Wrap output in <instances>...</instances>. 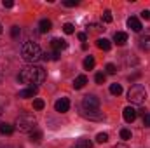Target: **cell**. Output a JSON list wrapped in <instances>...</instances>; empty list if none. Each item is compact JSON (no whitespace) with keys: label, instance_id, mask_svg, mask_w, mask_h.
I'll use <instances>...</instances> for the list:
<instances>
[{"label":"cell","instance_id":"ac0fdd59","mask_svg":"<svg viewBox=\"0 0 150 148\" xmlns=\"http://www.w3.org/2000/svg\"><path fill=\"white\" fill-rule=\"evenodd\" d=\"M75 148H93V143L86 138H80L77 143H75Z\"/></svg>","mask_w":150,"mask_h":148},{"label":"cell","instance_id":"74e56055","mask_svg":"<svg viewBox=\"0 0 150 148\" xmlns=\"http://www.w3.org/2000/svg\"><path fill=\"white\" fill-rule=\"evenodd\" d=\"M0 33H2V26H0Z\"/></svg>","mask_w":150,"mask_h":148},{"label":"cell","instance_id":"277c9868","mask_svg":"<svg viewBox=\"0 0 150 148\" xmlns=\"http://www.w3.org/2000/svg\"><path fill=\"white\" fill-rule=\"evenodd\" d=\"M16 125H18V129H19V131H23V132H30V131H33V129H35L37 120H35V117H33V115H30V113H23V115H19V117H18Z\"/></svg>","mask_w":150,"mask_h":148},{"label":"cell","instance_id":"ffe728a7","mask_svg":"<svg viewBox=\"0 0 150 148\" xmlns=\"http://www.w3.org/2000/svg\"><path fill=\"white\" fill-rule=\"evenodd\" d=\"M110 92H112L113 96H120L122 94V85L120 84H112L110 85Z\"/></svg>","mask_w":150,"mask_h":148},{"label":"cell","instance_id":"1f68e13d","mask_svg":"<svg viewBox=\"0 0 150 148\" xmlns=\"http://www.w3.org/2000/svg\"><path fill=\"white\" fill-rule=\"evenodd\" d=\"M142 18H143V19H147V21H150V11H149V9L142 11Z\"/></svg>","mask_w":150,"mask_h":148},{"label":"cell","instance_id":"52a82bcc","mask_svg":"<svg viewBox=\"0 0 150 148\" xmlns=\"http://www.w3.org/2000/svg\"><path fill=\"white\" fill-rule=\"evenodd\" d=\"M122 115H124V120H126V122H133V120L136 118V115H138V110L133 108V106H126L124 111H122Z\"/></svg>","mask_w":150,"mask_h":148},{"label":"cell","instance_id":"e575fe53","mask_svg":"<svg viewBox=\"0 0 150 148\" xmlns=\"http://www.w3.org/2000/svg\"><path fill=\"white\" fill-rule=\"evenodd\" d=\"M77 37H79V40H82V42H84V40H86V38H87V35H86V33H79V35H77Z\"/></svg>","mask_w":150,"mask_h":148},{"label":"cell","instance_id":"7a4b0ae2","mask_svg":"<svg viewBox=\"0 0 150 148\" xmlns=\"http://www.w3.org/2000/svg\"><path fill=\"white\" fill-rule=\"evenodd\" d=\"M21 56H23V59L26 63L33 65V63H37L44 58V52H42V49H40V45L37 42H26L21 47Z\"/></svg>","mask_w":150,"mask_h":148},{"label":"cell","instance_id":"836d02e7","mask_svg":"<svg viewBox=\"0 0 150 148\" xmlns=\"http://www.w3.org/2000/svg\"><path fill=\"white\" fill-rule=\"evenodd\" d=\"M14 5V2L12 0H4V7H7V9H11Z\"/></svg>","mask_w":150,"mask_h":148},{"label":"cell","instance_id":"9a60e30c","mask_svg":"<svg viewBox=\"0 0 150 148\" xmlns=\"http://www.w3.org/2000/svg\"><path fill=\"white\" fill-rule=\"evenodd\" d=\"M96 45H98L101 51H110V47H112V44H110L108 38H98V40H96Z\"/></svg>","mask_w":150,"mask_h":148},{"label":"cell","instance_id":"8992f818","mask_svg":"<svg viewBox=\"0 0 150 148\" xmlns=\"http://www.w3.org/2000/svg\"><path fill=\"white\" fill-rule=\"evenodd\" d=\"M54 108H56V111H59V113H67V111L70 110V101L67 98H61V99H58L54 103Z\"/></svg>","mask_w":150,"mask_h":148},{"label":"cell","instance_id":"30bf717a","mask_svg":"<svg viewBox=\"0 0 150 148\" xmlns=\"http://www.w3.org/2000/svg\"><path fill=\"white\" fill-rule=\"evenodd\" d=\"M51 45L54 47V51H56V52H59V51H63V49H67V47H68V44H67L65 40H61V38H52Z\"/></svg>","mask_w":150,"mask_h":148},{"label":"cell","instance_id":"e0dca14e","mask_svg":"<svg viewBox=\"0 0 150 148\" xmlns=\"http://www.w3.org/2000/svg\"><path fill=\"white\" fill-rule=\"evenodd\" d=\"M0 132L2 134H5V136H11L12 132H14V125H11V124H0Z\"/></svg>","mask_w":150,"mask_h":148},{"label":"cell","instance_id":"ba28073f","mask_svg":"<svg viewBox=\"0 0 150 148\" xmlns=\"http://www.w3.org/2000/svg\"><path fill=\"white\" fill-rule=\"evenodd\" d=\"M127 26H129L133 32H136V33H140L142 28H143V26H142V21H140L138 18H134V16H131V18L127 19Z\"/></svg>","mask_w":150,"mask_h":148},{"label":"cell","instance_id":"4fadbf2b","mask_svg":"<svg viewBox=\"0 0 150 148\" xmlns=\"http://www.w3.org/2000/svg\"><path fill=\"white\" fill-rule=\"evenodd\" d=\"M86 84H87V77L86 75H79L74 80V89H82Z\"/></svg>","mask_w":150,"mask_h":148},{"label":"cell","instance_id":"7c38bea8","mask_svg":"<svg viewBox=\"0 0 150 148\" xmlns=\"http://www.w3.org/2000/svg\"><path fill=\"white\" fill-rule=\"evenodd\" d=\"M113 40H115L117 45H124V44L127 42V33H124V32H115Z\"/></svg>","mask_w":150,"mask_h":148},{"label":"cell","instance_id":"484cf974","mask_svg":"<svg viewBox=\"0 0 150 148\" xmlns=\"http://www.w3.org/2000/svg\"><path fill=\"white\" fill-rule=\"evenodd\" d=\"M44 58L45 59H52V61H56V59H59V52H51V54H44Z\"/></svg>","mask_w":150,"mask_h":148},{"label":"cell","instance_id":"d4e9b609","mask_svg":"<svg viewBox=\"0 0 150 148\" xmlns=\"http://www.w3.org/2000/svg\"><path fill=\"white\" fill-rule=\"evenodd\" d=\"M105 70H107V73H108V75H113L115 72H117V66H115L113 63H108V65L105 66Z\"/></svg>","mask_w":150,"mask_h":148},{"label":"cell","instance_id":"83f0119b","mask_svg":"<svg viewBox=\"0 0 150 148\" xmlns=\"http://www.w3.org/2000/svg\"><path fill=\"white\" fill-rule=\"evenodd\" d=\"M44 106H45V103H44L42 99H35V101H33V108H35V110H42Z\"/></svg>","mask_w":150,"mask_h":148},{"label":"cell","instance_id":"6da1fadb","mask_svg":"<svg viewBox=\"0 0 150 148\" xmlns=\"http://www.w3.org/2000/svg\"><path fill=\"white\" fill-rule=\"evenodd\" d=\"M18 80L21 84H28L30 87H37L45 80V70L42 66H37V65H30L19 72Z\"/></svg>","mask_w":150,"mask_h":148},{"label":"cell","instance_id":"d6a6232c","mask_svg":"<svg viewBox=\"0 0 150 148\" xmlns=\"http://www.w3.org/2000/svg\"><path fill=\"white\" fill-rule=\"evenodd\" d=\"M143 125H147V127H150V113H147V115L143 117Z\"/></svg>","mask_w":150,"mask_h":148},{"label":"cell","instance_id":"8d00e7d4","mask_svg":"<svg viewBox=\"0 0 150 148\" xmlns=\"http://www.w3.org/2000/svg\"><path fill=\"white\" fill-rule=\"evenodd\" d=\"M2 111H4V108H2V105H0V115H2Z\"/></svg>","mask_w":150,"mask_h":148},{"label":"cell","instance_id":"3957f363","mask_svg":"<svg viewBox=\"0 0 150 148\" xmlns=\"http://www.w3.org/2000/svg\"><path fill=\"white\" fill-rule=\"evenodd\" d=\"M127 99H129V103H134V105L145 103V99H147V91H145V87L140 85V84L133 85V87L127 91Z\"/></svg>","mask_w":150,"mask_h":148},{"label":"cell","instance_id":"4316f807","mask_svg":"<svg viewBox=\"0 0 150 148\" xmlns=\"http://www.w3.org/2000/svg\"><path fill=\"white\" fill-rule=\"evenodd\" d=\"M120 138L126 140V141L131 140V131H129V129H122V131H120Z\"/></svg>","mask_w":150,"mask_h":148},{"label":"cell","instance_id":"cb8c5ba5","mask_svg":"<svg viewBox=\"0 0 150 148\" xmlns=\"http://www.w3.org/2000/svg\"><path fill=\"white\" fill-rule=\"evenodd\" d=\"M63 32H65V33H67V35H72V33H74V32H75L74 25H70V23H67V25H65V26H63Z\"/></svg>","mask_w":150,"mask_h":148},{"label":"cell","instance_id":"7402d4cb","mask_svg":"<svg viewBox=\"0 0 150 148\" xmlns=\"http://www.w3.org/2000/svg\"><path fill=\"white\" fill-rule=\"evenodd\" d=\"M96 141H98V143H107V141H108V134H107V132H100V134L96 136Z\"/></svg>","mask_w":150,"mask_h":148},{"label":"cell","instance_id":"9c48e42d","mask_svg":"<svg viewBox=\"0 0 150 148\" xmlns=\"http://www.w3.org/2000/svg\"><path fill=\"white\" fill-rule=\"evenodd\" d=\"M82 115L87 117V118H91V120H103V113L100 110H84Z\"/></svg>","mask_w":150,"mask_h":148},{"label":"cell","instance_id":"603a6c76","mask_svg":"<svg viewBox=\"0 0 150 148\" xmlns=\"http://www.w3.org/2000/svg\"><path fill=\"white\" fill-rule=\"evenodd\" d=\"M19 35H21V28H19V26H12V28H11V37L18 38Z\"/></svg>","mask_w":150,"mask_h":148},{"label":"cell","instance_id":"8fae6325","mask_svg":"<svg viewBox=\"0 0 150 148\" xmlns=\"http://www.w3.org/2000/svg\"><path fill=\"white\" fill-rule=\"evenodd\" d=\"M38 87H28V89H23L19 91V98H33L37 94Z\"/></svg>","mask_w":150,"mask_h":148},{"label":"cell","instance_id":"f546056e","mask_svg":"<svg viewBox=\"0 0 150 148\" xmlns=\"http://www.w3.org/2000/svg\"><path fill=\"white\" fill-rule=\"evenodd\" d=\"M103 21L105 23H112V12L110 11H105L103 12Z\"/></svg>","mask_w":150,"mask_h":148},{"label":"cell","instance_id":"d590c367","mask_svg":"<svg viewBox=\"0 0 150 148\" xmlns=\"http://www.w3.org/2000/svg\"><path fill=\"white\" fill-rule=\"evenodd\" d=\"M113 148H126L124 145H117V147H113Z\"/></svg>","mask_w":150,"mask_h":148},{"label":"cell","instance_id":"f1b7e54d","mask_svg":"<svg viewBox=\"0 0 150 148\" xmlns=\"http://www.w3.org/2000/svg\"><path fill=\"white\" fill-rule=\"evenodd\" d=\"M105 78H107V75H105V73H96V77H94L96 84H103V82H105Z\"/></svg>","mask_w":150,"mask_h":148},{"label":"cell","instance_id":"5b68a950","mask_svg":"<svg viewBox=\"0 0 150 148\" xmlns=\"http://www.w3.org/2000/svg\"><path fill=\"white\" fill-rule=\"evenodd\" d=\"M100 106V99L94 94H87L82 99V110H98Z\"/></svg>","mask_w":150,"mask_h":148},{"label":"cell","instance_id":"f35d334b","mask_svg":"<svg viewBox=\"0 0 150 148\" xmlns=\"http://www.w3.org/2000/svg\"><path fill=\"white\" fill-rule=\"evenodd\" d=\"M74 148H75V147H74Z\"/></svg>","mask_w":150,"mask_h":148},{"label":"cell","instance_id":"44dd1931","mask_svg":"<svg viewBox=\"0 0 150 148\" xmlns=\"http://www.w3.org/2000/svg\"><path fill=\"white\" fill-rule=\"evenodd\" d=\"M30 140H32L33 143H38V141L42 140V132H40V131H32V134H30Z\"/></svg>","mask_w":150,"mask_h":148},{"label":"cell","instance_id":"5bb4252c","mask_svg":"<svg viewBox=\"0 0 150 148\" xmlns=\"http://www.w3.org/2000/svg\"><path fill=\"white\" fill-rule=\"evenodd\" d=\"M51 28H52V23H51L49 19H42V21L38 23V30H40V33H47Z\"/></svg>","mask_w":150,"mask_h":148},{"label":"cell","instance_id":"2e32d148","mask_svg":"<svg viewBox=\"0 0 150 148\" xmlns=\"http://www.w3.org/2000/svg\"><path fill=\"white\" fill-rule=\"evenodd\" d=\"M140 47H142L143 51H150V32L145 33L143 37L140 38Z\"/></svg>","mask_w":150,"mask_h":148},{"label":"cell","instance_id":"4dcf8cb0","mask_svg":"<svg viewBox=\"0 0 150 148\" xmlns=\"http://www.w3.org/2000/svg\"><path fill=\"white\" fill-rule=\"evenodd\" d=\"M67 7H75V5H79V0H65L63 2Z\"/></svg>","mask_w":150,"mask_h":148},{"label":"cell","instance_id":"d6986e66","mask_svg":"<svg viewBox=\"0 0 150 148\" xmlns=\"http://www.w3.org/2000/svg\"><path fill=\"white\" fill-rule=\"evenodd\" d=\"M94 65H96V61H94L93 56H87V58L84 59V68H86V70H93Z\"/></svg>","mask_w":150,"mask_h":148}]
</instances>
